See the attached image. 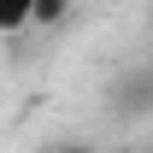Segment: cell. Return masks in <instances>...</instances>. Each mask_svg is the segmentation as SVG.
I'll list each match as a JSON object with an SVG mask.
<instances>
[{
  "label": "cell",
  "mask_w": 153,
  "mask_h": 153,
  "mask_svg": "<svg viewBox=\"0 0 153 153\" xmlns=\"http://www.w3.org/2000/svg\"><path fill=\"white\" fill-rule=\"evenodd\" d=\"M112 106L118 112H153V65L147 71H130V76H118V88H112Z\"/></svg>",
  "instance_id": "obj_1"
},
{
  "label": "cell",
  "mask_w": 153,
  "mask_h": 153,
  "mask_svg": "<svg viewBox=\"0 0 153 153\" xmlns=\"http://www.w3.org/2000/svg\"><path fill=\"white\" fill-rule=\"evenodd\" d=\"M24 24H36V0H0V30L12 36Z\"/></svg>",
  "instance_id": "obj_2"
},
{
  "label": "cell",
  "mask_w": 153,
  "mask_h": 153,
  "mask_svg": "<svg viewBox=\"0 0 153 153\" xmlns=\"http://www.w3.org/2000/svg\"><path fill=\"white\" fill-rule=\"evenodd\" d=\"M71 12V0H36V24H59Z\"/></svg>",
  "instance_id": "obj_3"
},
{
  "label": "cell",
  "mask_w": 153,
  "mask_h": 153,
  "mask_svg": "<svg viewBox=\"0 0 153 153\" xmlns=\"http://www.w3.org/2000/svg\"><path fill=\"white\" fill-rule=\"evenodd\" d=\"M53 153H94V147H53Z\"/></svg>",
  "instance_id": "obj_4"
},
{
  "label": "cell",
  "mask_w": 153,
  "mask_h": 153,
  "mask_svg": "<svg viewBox=\"0 0 153 153\" xmlns=\"http://www.w3.org/2000/svg\"><path fill=\"white\" fill-rule=\"evenodd\" d=\"M147 153H153V147H147Z\"/></svg>",
  "instance_id": "obj_5"
}]
</instances>
